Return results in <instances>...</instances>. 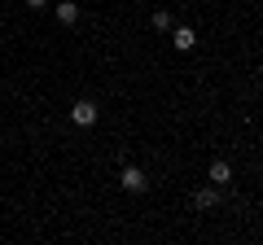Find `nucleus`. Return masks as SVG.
<instances>
[{
    "label": "nucleus",
    "mask_w": 263,
    "mask_h": 245,
    "mask_svg": "<svg viewBox=\"0 0 263 245\" xmlns=\"http://www.w3.org/2000/svg\"><path fill=\"white\" fill-rule=\"evenodd\" d=\"M206 179H211V184H215V189H224V184H228V179H233V167H228V162H211V171H206Z\"/></svg>",
    "instance_id": "obj_3"
},
{
    "label": "nucleus",
    "mask_w": 263,
    "mask_h": 245,
    "mask_svg": "<svg viewBox=\"0 0 263 245\" xmlns=\"http://www.w3.org/2000/svg\"><path fill=\"white\" fill-rule=\"evenodd\" d=\"M27 5H31V9H44V5H48V0H27Z\"/></svg>",
    "instance_id": "obj_8"
},
{
    "label": "nucleus",
    "mask_w": 263,
    "mask_h": 245,
    "mask_svg": "<svg viewBox=\"0 0 263 245\" xmlns=\"http://www.w3.org/2000/svg\"><path fill=\"white\" fill-rule=\"evenodd\" d=\"M119 184H123L127 193H145V189H149V175H145L141 167H123V171H119Z\"/></svg>",
    "instance_id": "obj_1"
},
{
    "label": "nucleus",
    "mask_w": 263,
    "mask_h": 245,
    "mask_svg": "<svg viewBox=\"0 0 263 245\" xmlns=\"http://www.w3.org/2000/svg\"><path fill=\"white\" fill-rule=\"evenodd\" d=\"M97 114H101V110H97L92 101H75V105H70V122H75V127H92Z\"/></svg>",
    "instance_id": "obj_2"
},
{
    "label": "nucleus",
    "mask_w": 263,
    "mask_h": 245,
    "mask_svg": "<svg viewBox=\"0 0 263 245\" xmlns=\"http://www.w3.org/2000/svg\"><path fill=\"white\" fill-rule=\"evenodd\" d=\"M171 44H176L180 53H189V48L197 44V35H193V27H176V31H171Z\"/></svg>",
    "instance_id": "obj_4"
},
{
    "label": "nucleus",
    "mask_w": 263,
    "mask_h": 245,
    "mask_svg": "<svg viewBox=\"0 0 263 245\" xmlns=\"http://www.w3.org/2000/svg\"><path fill=\"white\" fill-rule=\"evenodd\" d=\"M215 201H219V193H215V189H197L193 206H197V210H211V206H215Z\"/></svg>",
    "instance_id": "obj_6"
},
{
    "label": "nucleus",
    "mask_w": 263,
    "mask_h": 245,
    "mask_svg": "<svg viewBox=\"0 0 263 245\" xmlns=\"http://www.w3.org/2000/svg\"><path fill=\"white\" fill-rule=\"evenodd\" d=\"M149 22H154V31H171V13H167V9H158Z\"/></svg>",
    "instance_id": "obj_7"
},
{
    "label": "nucleus",
    "mask_w": 263,
    "mask_h": 245,
    "mask_svg": "<svg viewBox=\"0 0 263 245\" xmlns=\"http://www.w3.org/2000/svg\"><path fill=\"white\" fill-rule=\"evenodd\" d=\"M57 22H62V27H75L79 22V5L75 0H62V5H57Z\"/></svg>",
    "instance_id": "obj_5"
}]
</instances>
